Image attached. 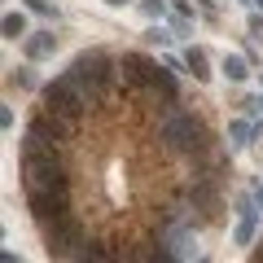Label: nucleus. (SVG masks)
<instances>
[{"label": "nucleus", "instance_id": "a211bd4d", "mask_svg": "<svg viewBox=\"0 0 263 263\" xmlns=\"http://www.w3.org/2000/svg\"><path fill=\"white\" fill-rule=\"evenodd\" d=\"M0 127H5V132L13 127V110H9V105H0Z\"/></svg>", "mask_w": 263, "mask_h": 263}, {"label": "nucleus", "instance_id": "4be33fe9", "mask_svg": "<svg viewBox=\"0 0 263 263\" xmlns=\"http://www.w3.org/2000/svg\"><path fill=\"white\" fill-rule=\"evenodd\" d=\"M254 202H259V206H263V184H259V193H254Z\"/></svg>", "mask_w": 263, "mask_h": 263}, {"label": "nucleus", "instance_id": "5701e85b", "mask_svg": "<svg viewBox=\"0 0 263 263\" xmlns=\"http://www.w3.org/2000/svg\"><path fill=\"white\" fill-rule=\"evenodd\" d=\"M254 136H259V141H263V123H259V127H254Z\"/></svg>", "mask_w": 263, "mask_h": 263}, {"label": "nucleus", "instance_id": "412c9836", "mask_svg": "<svg viewBox=\"0 0 263 263\" xmlns=\"http://www.w3.org/2000/svg\"><path fill=\"white\" fill-rule=\"evenodd\" d=\"M105 5H114V9H123V5H132V0H105Z\"/></svg>", "mask_w": 263, "mask_h": 263}, {"label": "nucleus", "instance_id": "f03ea898", "mask_svg": "<svg viewBox=\"0 0 263 263\" xmlns=\"http://www.w3.org/2000/svg\"><path fill=\"white\" fill-rule=\"evenodd\" d=\"M66 75H70V79L88 92V101H101V97L110 92L114 75H119V62H114L105 48H88V53H79L75 62H70V70H66Z\"/></svg>", "mask_w": 263, "mask_h": 263}, {"label": "nucleus", "instance_id": "dca6fc26", "mask_svg": "<svg viewBox=\"0 0 263 263\" xmlns=\"http://www.w3.org/2000/svg\"><path fill=\"white\" fill-rule=\"evenodd\" d=\"M145 40H149V44H167V40H171V31H162V27H149V31H145Z\"/></svg>", "mask_w": 263, "mask_h": 263}, {"label": "nucleus", "instance_id": "423d86ee", "mask_svg": "<svg viewBox=\"0 0 263 263\" xmlns=\"http://www.w3.org/2000/svg\"><path fill=\"white\" fill-rule=\"evenodd\" d=\"M27 206H31V219H35L40 228L53 224V219H62V215H70L66 189H27Z\"/></svg>", "mask_w": 263, "mask_h": 263}, {"label": "nucleus", "instance_id": "20e7f679", "mask_svg": "<svg viewBox=\"0 0 263 263\" xmlns=\"http://www.w3.org/2000/svg\"><path fill=\"white\" fill-rule=\"evenodd\" d=\"M22 180H27V189H66V171L57 162V149L22 154Z\"/></svg>", "mask_w": 263, "mask_h": 263}, {"label": "nucleus", "instance_id": "1a4fd4ad", "mask_svg": "<svg viewBox=\"0 0 263 263\" xmlns=\"http://www.w3.org/2000/svg\"><path fill=\"white\" fill-rule=\"evenodd\" d=\"M53 48H57V35H53V31H35V35L22 40V53H27L31 62H44V57H53Z\"/></svg>", "mask_w": 263, "mask_h": 263}, {"label": "nucleus", "instance_id": "9b49d317", "mask_svg": "<svg viewBox=\"0 0 263 263\" xmlns=\"http://www.w3.org/2000/svg\"><path fill=\"white\" fill-rule=\"evenodd\" d=\"M184 66H189V75H193L197 84H206V79H211V62H206L202 48H189V53H184Z\"/></svg>", "mask_w": 263, "mask_h": 263}, {"label": "nucleus", "instance_id": "39448f33", "mask_svg": "<svg viewBox=\"0 0 263 263\" xmlns=\"http://www.w3.org/2000/svg\"><path fill=\"white\" fill-rule=\"evenodd\" d=\"M84 105H92V101H88V92L70 75H57V79H48V84H44V110L66 114V119H79Z\"/></svg>", "mask_w": 263, "mask_h": 263}, {"label": "nucleus", "instance_id": "6ab92c4d", "mask_svg": "<svg viewBox=\"0 0 263 263\" xmlns=\"http://www.w3.org/2000/svg\"><path fill=\"white\" fill-rule=\"evenodd\" d=\"M250 35H263V18L259 13H250Z\"/></svg>", "mask_w": 263, "mask_h": 263}, {"label": "nucleus", "instance_id": "b1692460", "mask_svg": "<svg viewBox=\"0 0 263 263\" xmlns=\"http://www.w3.org/2000/svg\"><path fill=\"white\" fill-rule=\"evenodd\" d=\"M250 5H254V9H263V0H250Z\"/></svg>", "mask_w": 263, "mask_h": 263}, {"label": "nucleus", "instance_id": "f3484780", "mask_svg": "<svg viewBox=\"0 0 263 263\" xmlns=\"http://www.w3.org/2000/svg\"><path fill=\"white\" fill-rule=\"evenodd\" d=\"M9 84H18V88H31V84H35V79H31L27 70H13V75H9Z\"/></svg>", "mask_w": 263, "mask_h": 263}, {"label": "nucleus", "instance_id": "4468645a", "mask_svg": "<svg viewBox=\"0 0 263 263\" xmlns=\"http://www.w3.org/2000/svg\"><path fill=\"white\" fill-rule=\"evenodd\" d=\"M228 136H233V141H228V145H233V154H241L246 145H250L254 127H250V123H233V127H228Z\"/></svg>", "mask_w": 263, "mask_h": 263}, {"label": "nucleus", "instance_id": "aec40b11", "mask_svg": "<svg viewBox=\"0 0 263 263\" xmlns=\"http://www.w3.org/2000/svg\"><path fill=\"white\" fill-rule=\"evenodd\" d=\"M246 110H250V114H259V110H263V97H250V101H246Z\"/></svg>", "mask_w": 263, "mask_h": 263}, {"label": "nucleus", "instance_id": "7ed1b4c3", "mask_svg": "<svg viewBox=\"0 0 263 263\" xmlns=\"http://www.w3.org/2000/svg\"><path fill=\"white\" fill-rule=\"evenodd\" d=\"M70 123L75 119H66V114H53V110H40L35 119H31L27 136H22V154H35V149H62L66 141H70Z\"/></svg>", "mask_w": 263, "mask_h": 263}, {"label": "nucleus", "instance_id": "6e6552de", "mask_svg": "<svg viewBox=\"0 0 263 263\" xmlns=\"http://www.w3.org/2000/svg\"><path fill=\"white\" fill-rule=\"evenodd\" d=\"M254 228H259V202L254 197H241L237 202V246H250Z\"/></svg>", "mask_w": 263, "mask_h": 263}, {"label": "nucleus", "instance_id": "ddd939ff", "mask_svg": "<svg viewBox=\"0 0 263 263\" xmlns=\"http://www.w3.org/2000/svg\"><path fill=\"white\" fill-rule=\"evenodd\" d=\"M224 75L233 79V84H241V79L250 75V62H246V57H237V53H233V57H224Z\"/></svg>", "mask_w": 263, "mask_h": 263}, {"label": "nucleus", "instance_id": "0eeeda50", "mask_svg": "<svg viewBox=\"0 0 263 263\" xmlns=\"http://www.w3.org/2000/svg\"><path fill=\"white\" fill-rule=\"evenodd\" d=\"M154 57H145V53H123L119 57V75L127 79V84H145L149 88V75H154Z\"/></svg>", "mask_w": 263, "mask_h": 263}, {"label": "nucleus", "instance_id": "9d476101", "mask_svg": "<svg viewBox=\"0 0 263 263\" xmlns=\"http://www.w3.org/2000/svg\"><path fill=\"white\" fill-rule=\"evenodd\" d=\"M149 88H154V92H162V101H176V97H180V84H176V75H171V66H154Z\"/></svg>", "mask_w": 263, "mask_h": 263}, {"label": "nucleus", "instance_id": "f8f14e48", "mask_svg": "<svg viewBox=\"0 0 263 263\" xmlns=\"http://www.w3.org/2000/svg\"><path fill=\"white\" fill-rule=\"evenodd\" d=\"M0 31H5V40H27V18L22 13H5V22H0Z\"/></svg>", "mask_w": 263, "mask_h": 263}, {"label": "nucleus", "instance_id": "f257e3e1", "mask_svg": "<svg viewBox=\"0 0 263 263\" xmlns=\"http://www.w3.org/2000/svg\"><path fill=\"white\" fill-rule=\"evenodd\" d=\"M180 101H167V114H162V145H167L171 154H189V158H202V154L211 149V132L202 127V119H193L189 110H176Z\"/></svg>", "mask_w": 263, "mask_h": 263}, {"label": "nucleus", "instance_id": "2eb2a0df", "mask_svg": "<svg viewBox=\"0 0 263 263\" xmlns=\"http://www.w3.org/2000/svg\"><path fill=\"white\" fill-rule=\"evenodd\" d=\"M145 18H167V0H141Z\"/></svg>", "mask_w": 263, "mask_h": 263}]
</instances>
